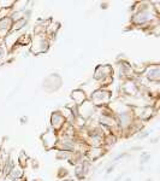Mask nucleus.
<instances>
[{
  "label": "nucleus",
  "instance_id": "obj_12",
  "mask_svg": "<svg viewBox=\"0 0 160 181\" xmlns=\"http://www.w3.org/2000/svg\"><path fill=\"white\" fill-rule=\"evenodd\" d=\"M23 174H24V170L23 168L21 167V165H14V167L12 168V170L10 172L9 174V177L11 180H14V179H22L23 177Z\"/></svg>",
  "mask_w": 160,
  "mask_h": 181
},
{
  "label": "nucleus",
  "instance_id": "obj_1",
  "mask_svg": "<svg viewBox=\"0 0 160 181\" xmlns=\"http://www.w3.org/2000/svg\"><path fill=\"white\" fill-rule=\"evenodd\" d=\"M32 53H34L35 56L46 53L50 49V40L46 33H40V34H35L34 38L32 39Z\"/></svg>",
  "mask_w": 160,
  "mask_h": 181
},
{
  "label": "nucleus",
  "instance_id": "obj_19",
  "mask_svg": "<svg viewBox=\"0 0 160 181\" xmlns=\"http://www.w3.org/2000/svg\"><path fill=\"white\" fill-rule=\"evenodd\" d=\"M148 159H151V155H148L147 152H143L141 155V164H146V162Z\"/></svg>",
  "mask_w": 160,
  "mask_h": 181
},
{
  "label": "nucleus",
  "instance_id": "obj_2",
  "mask_svg": "<svg viewBox=\"0 0 160 181\" xmlns=\"http://www.w3.org/2000/svg\"><path fill=\"white\" fill-rule=\"evenodd\" d=\"M153 20V13L152 10L149 11V7H144V9H138L131 17V22L135 25H146L149 24L151 21Z\"/></svg>",
  "mask_w": 160,
  "mask_h": 181
},
{
  "label": "nucleus",
  "instance_id": "obj_17",
  "mask_svg": "<svg viewBox=\"0 0 160 181\" xmlns=\"http://www.w3.org/2000/svg\"><path fill=\"white\" fill-rule=\"evenodd\" d=\"M14 5H16V1H5V0H0V11L12 9Z\"/></svg>",
  "mask_w": 160,
  "mask_h": 181
},
{
  "label": "nucleus",
  "instance_id": "obj_5",
  "mask_svg": "<svg viewBox=\"0 0 160 181\" xmlns=\"http://www.w3.org/2000/svg\"><path fill=\"white\" fill-rule=\"evenodd\" d=\"M75 141L72 138H60L59 140L57 141L55 144V148H58L59 151H69V152H74V150H75Z\"/></svg>",
  "mask_w": 160,
  "mask_h": 181
},
{
  "label": "nucleus",
  "instance_id": "obj_21",
  "mask_svg": "<svg viewBox=\"0 0 160 181\" xmlns=\"http://www.w3.org/2000/svg\"><path fill=\"white\" fill-rule=\"evenodd\" d=\"M148 137V132H140L138 135H137V139H144V138H147Z\"/></svg>",
  "mask_w": 160,
  "mask_h": 181
},
{
  "label": "nucleus",
  "instance_id": "obj_20",
  "mask_svg": "<svg viewBox=\"0 0 160 181\" xmlns=\"http://www.w3.org/2000/svg\"><path fill=\"white\" fill-rule=\"evenodd\" d=\"M6 57V49L5 46H0V62Z\"/></svg>",
  "mask_w": 160,
  "mask_h": 181
},
{
  "label": "nucleus",
  "instance_id": "obj_22",
  "mask_svg": "<svg viewBox=\"0 0 160 181\" xmlns=\"http://www.w3.org/2000/svg\"><path fill=\"white\" fill-rule=\"evenodd\" d=\"M114 167H116V165H114V164H113V165H111V167H110V168L107 169V174H110L111 172H113V169H114Z\"/></svg>",
  "mask_w": 160,
  "mask_h": 181
},
{
  "label": "nucleus",
  "instance_id": "obj_14",
  "mask_svg": "<svg viewBox=\"0 0 160 181\" xmlns=\"http://www.w3.org/2000/svg\"><path fill=\"white\" fill-rule=\"evenodd\" d=\"M28 23H29V20H27V18H22V20L17 21V22H13L12 28H11V32H10V33L18 32V30H21V29L25 28V25H27Z\"/></svg>",
  "mask_w": 160,
  "mask_h": 181
},
{
  "label": "nucleus",
  "instance_id": "obj_10",
  "mask_svg": "<svg viewBox=\"0 0 160 181\" xmlns=\"http://www.w3.org/2000/svg\"><path fill=\"white\" fill-rule=\"evenodd\" d=\"M71 98L74 100V103L76 105H81L82 103H84L87 100V96H85V92L82 89H75L71 92Z\"/></svg>",
  "mask_w": 160,
  "mask_h": 181
},
{
  "label": "nucleus",
  "instance_id": "obj_8",
  "mask_svg": "<svg viewBox=\"0 0 160 181\" xmlns=\"http://www.w3.org/2000/svg\"><path fill=\"white\" fill-rule=\"evenodd\" d=\"M12 20L10 18V16H5L3 18H0V38H5L12 28Z\"/></svg>",
  "mask_w": 160,
  "mask_h": 181
},
{
  "label": "nucleus",
  "instance_id": "obj_18",
  "mask_svg": "<svg viewBox=\"0 0 160 181\" xmlns=\"http://www.w3.org/2000/svg\"><path fill=\"white\" fill-rule=\"evenodd\" d=\"M27 161H28V156L24 153V151H22V152L18 155V165H21L22 168H24L27 165Z\"/></svg>",
  "mask_w": 160,
  "mask_h": 181
},
{
  "label": "nucleus",
  "instance_id": "obj_9",
  "mask_svg": "<svg viewBox=\"0 0 160 181\" xmlns=\"http://www.w3.org/2000/svg\"><path fill=\"white\" fill-rule=\"evenodd\" d=\"M42 141H43V145L46 146V148H52V147H55V144H57V135L54 132H47L46 134L42 135Z\"/></svg>",
  "mask_w": 160,
  "mask_h": 181
},
{
  "label": "nucleus",
  "instance_id": "obj_4",
  "mask_svg": "<svg viewBox=\"0 0 160 181\" xmlns=\"http://www.w3.org/2000/svg\"><path fill=\"white\" fill-rule=\"evenodd\" d=\"M143 77L151 81V82H154V83H159V80H160V67L159 64H152V65H148L146 67L143 71Z\"/></svg>",
  "mask_w": 160,
  "mask_h": 181
},
{
  "label": "nucleus",
  "instance_id": "obj_16",
  "mask_svg": "<svg viewBox=\"0 0 160 181\" xmlns=\"http://www.w3.org/2000/svg\"><path fill=\"white\" fill-rule=\"evenodd\" d=\"M75 175H76L77 179H83V177L85 176L84 170H83V164H82V162L76 164V168H75Z\"/></svg>",
  "mask_w": 160,
  "mask_h": 181
},
{
  "label": "nucleus",
  "instance_id": "obj_3",
  "mask_svg": "<svg viewBox=\"0 0 160 181\" xmlns=\"http://www.w3.org/2000/svg\"><path fill=\"white\" fill-rule=\"evenodd\" d=\"M95 106H101V105H106L111 100V92L106 88H99L92 93L89 99Z\"/></svg>",
  "mask_w": 160,
  "mask_h": 181
},
{
  "label": "nucleus",
  "instance_id": "obj_15",
  "mask_svg": "<svg viewBox=\"0 0 160 181\" xmlns=\"http://www.w3.org/2000/svg\"><path fill=\"white\" fill-rule=\"evenodd\" d=\"M32 43V38L28 34H22L21 36H18L16 45H19V46H25V45H30Z\"/></svg>",
  "mask_w": 160,
  "mask_h": 181
},
{
  "label": "nucleus",
  "instance_id": "obj_25",
  "mask_svg": "<svg viewBox=\"0 0 160 181\" xmlns=\"http://www.w3.org/2000/svg\"><path fill=\"white\" fill-rule=\"evenodd\" d=\"M62 181H74L72 179H64V180H62Z\"/></svg>",
  "mask_w": 160,
  "mask_h": 181
},
{
  "label": "nucleus",
  "instance_id": "obj_24",
  "mask_svg": "<svg viewBox=\"0 0 160 181\" xmlns=\"http://www.w3.org/2000/svg\"><path fill=\"white\" fill-rule=\"evenodd\" d=\"M27 121H28V118H27V117H22V118H21V122H22V123L27 122Z\"/></svg>",
  "mask_w": 160,
  "mask_h": 181
},
{
  "label": "nucleus",
  "instance_id": "obj_6",
  "mask_svg": "<svg viewBox=\"0 0 160 181\" xmlns=\"http://www.w3.org/2000/svg\"><path fill=\"white\" fill-rule=\"evenodd\" d=\"M112 75H113V69L111 65H98L94 72V79L96 81H101L105 77L112 76Z\"/></svg>",
  "mask_w": 160,
  "mask_h": 181
},
{
  "label": "nucleus",
  "instance_id": "obj_13",
  "mask_svg": "<svg viewBox=\"0 0 160 181\" xmlns=\"http://www.w3.org/2000/svg\"><path fill=\"white\" fill-rule=\"evenodd\" d=\"M13 167H14V163H13L11 156H6V159L4 162V168H3V175L4 176H9V174L12 170Z\"/></svg>",
  "mask_w": 160,
  "mask_h": 181
},
{
  "label": "nucleus",
  "instance_id": "obj_7",
  "mask_svg": "<svg viewBox=\"0 0 160 181\" xmlns=\"http://www.w3.org/2000/svg\"><path fill=\"white\" fill-rule=\"evenodd\" d=\"M65 117L64 115L60 112V111H54L52 112V116H51V126L54 130H59L64 127V123H65Z\"/></svg>",
  "mask_w": 160,
  "mask_h": 181
},
{
  "label": "nucleus",
  "instance_id": "obj_11",
  "mask_svg": "<svg viewBox=\"0 0 160 181\" xmlns=\"http://www.w3.org/2000/svg\"><path fill=\"white\" fill-rule=\"evenodd\" d=\"M104 152H105V150L103 147H93L87 152V157L89 158V161H95L100 158L101 156H104L105 155Z\"/></svg>",
  "mask_w": 160,
  "mask_h": 181
},
{
  "label": "nucleus",
  "instance_id": "obj_23",
  "mask_svg": "<svg viewBox=\"0 0 160 181\" xmlns=\"http://www.w3.org/2000/svg\"><path fill=\"white\" fill-rule=\"evenodd\" d=\"M100 6H101V9H103V7H104V9H106V7L108 6V3H101V4H100Z\"/></svg>",
  "mask_w": 160,
  "mask_h": 181
}]
</instances>
